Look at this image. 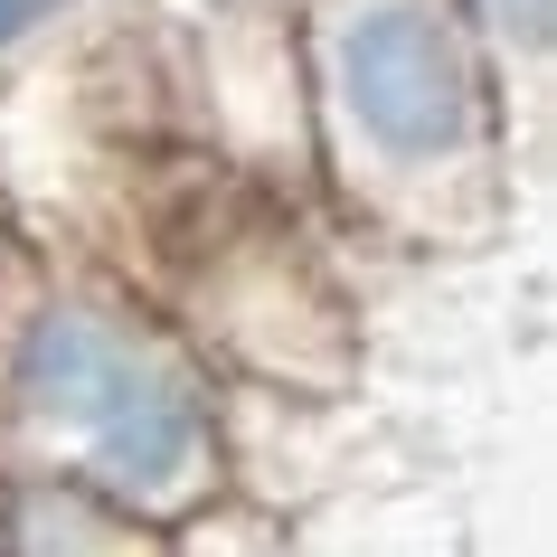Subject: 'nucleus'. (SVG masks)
<instances>
[{"label": "nucleus", "instance_id": "3", "mask_svg": "<svg viewBox=\"0 0 557 557\" xmlns=\"http://www.w3.org/2000/svg\"><path fill=\"white\" fill-rule=\"evenodd\" d=\"M0 557H171V520L76 472H0Z\"/></svg>", "mask_w": 557, "mask_h": 557}, {"label": "nucleus", "instance_id": "4", "mask_svg": "<svg viewBox=\"0 0 557 557\" xmlns=\"http://www.w3.org/2000/svg\"><path fill=\"white\" fill-rule=\"evenodd\" d=\"M171 557H294V529L256 492H208L171 520Z\"/></svg>", "mask_w": 557, "mask_h": 557}, {"label": "nucleus", "instance_id": "6", "mask_svg": "<svg viewBox=\"0 0 557 557\" xmlns=\"http://www.w3.org/2000/svg\"><path fill=\"white\" fill-rule=\"evenodd\" d=\"M58 10H66V0H0V58H10V48H20L29 29H48Z\"/></svg>", "mask_w": 557, "mask_h": 557}, {"label": "nucleus", "instance_id": "1", "mask_svg": "<svg viewBox=\"0 0 557 557\" xmlns=\"http://www.w3.org/2000/svg\"><path fill=\"white\" fill-rule=\"evenodd\" d=\"M0 472H76L151 520H180L189 500L227 492L208 350L104 284H58L20 312L0 359Z\"/></svg>", "mask_w": 557, "mask_h": 557}, {"label": "nucleus", "instance_id": "2", "mask_svg": "<svg viewBox=\"0 0 557 557\" xmlns=\"http://www.w3.org/2000/svg\"><path fill=\"white\" fill-rule=\"evenodd\" d=\"M500 66L454 0H341L322 29V104L369 171V208L416 236H472L492 218Z\"/></svg>", "mask_w": 557, "mask_h": 557}, {"label": "nucleus", "instance_id": "5", "mask_svg": "<svg viewBox=\"0 0 557 557\" xmlns=\"http://www.w3.org/2000/svg\"><path fill=\"white\" fill-rule=\"evenodd\" d=\"M482 38V58L492 66H548L557 48V0H454Z\"/></svg>", "mask_w": 557, "mask_h": 557}]
</instances>
